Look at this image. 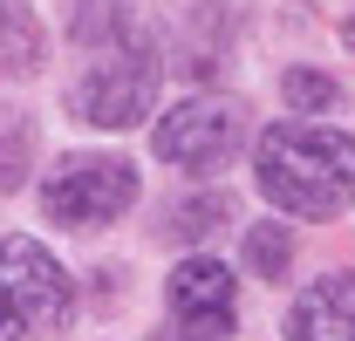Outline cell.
<instances>
[{"label":"cell","instance_id":"obj_10","mask_svg":"<svg viewBox=\"0 0 355 341\" xmlns=\"http://www.w3.org/2000/svg\"><path fill=\"white\" fill-rule=\"evenodd\" d=\"M280 96H287V110H294V116H321V110H335V103H342V82H335V76H321V69H287V76H280Z\"/></svg>","mask_w":355,"mask_h":341},{"label":"cell","instance_id":"obj_12","mask_svg":"<svg viewBox=\"0 0 355 341\" xmlns=\"http://www.w3.org/2000/svg\"><path fill=\"white\" fill-rule=\"evenodd\" d=\"M342 42H349V48H355V21H349V28H342Z\"/></svg>","mask_w":355,"mask_h":341},{"label":"cell","instance_id":"obj_11","mask_svg":"<svg viewBox=\"0 0 355 341\" xmlns=\"http://www.w3.org/2000/svg\"><path fill=\"white\" fill-rule=\"evenodd\" d=\"M232 205L225 198H191V205H171V239H205V232H219Z\"/></svg>","mask_w":355,"mask_h":341},{"label":"cell","instance_id":"obj_9","mask_svg":"<svg viewBox=\"0 0 355 341\" xmlns=\"http://www.w3.org/2000/svg\"><path fill=\"white\" fill-rule=\"evenodd\" d=\"M287 259H294V232L280 218L246 225V266H253V280H287Z\"/></svg>","mask_w":355,"mask_h":341},{"label":"cell","instance_id":"obj_13","mask_svg":"<svg viewBox=\"0 0 355 341\" xmlns=\"http://www.w3.org/2000/svg\"><path fill=\"white\" fill-rule=\"evenodd\" d=\"M184 341H212V335H184Z\"/></svg>","mask_w":355,"mask_h":341},{"label":"cell","instance_id":"obj_7","mask_svg":"<svg viewBox=\"0 0 355 341\" xmlns=\"http://www.w3.org/2000/svg\"><path fill=\"white\" fill-rule=\"evenodd\" d=\"M287 341H355V273L308 280L287 307Z\"/></svg>","mask_w":355,"mask_h":341},{"label":"cell","instance_id":"obj_4","mask_svg":"<svg viewBox=\"0 0 355 341\" xmlns=\"http://www.w3.org/2000/svg\"><path fill=\"white\" fill-rule=\"evenodd\" d=\"M130 205H137V170L123 157H62L42 184V212L76 232L116 225Z\"/></svg>","mask_w":355,"mask_h":341},{"label":"cell","instance_id":"obj_8","mask_svg":"<svg viewBox=\"0 0 355 341\" xmlns=\"http://www.w3.org/2000/svg\"><path fill=\"white\" fill-rule=\"evenodd\" d=\"M42 62V21L28 0H0V69H35Z\"/></svg>","mask_w":355,"mask_h":341},{"label":"cell","instance_id":"obj_2","mask_svg":"<svg viewBox=\"0 0 355 341\" xmlns=\"http://www.w3.org/2000/svg\"><path fill=\"white\" fill-rule=\"evenodd\" d=\"M157 48L130 35V28H116V35H103L96 48V62H89L76 89H69V110L96 130H130L150 116V103H157Z\"/></svg>","mask_w":355,"mask_h":341},{"label":"cell","instance_id":"obj_3","mask_svg":"<svg viewBox=\"0 0 355 341\" xmlns=\"http://www.w3.org/2000/svg\"><path fill=\"white\" fill-rule=\"evenodd\" d=\"M76 314V287L35 239H0V341L62 335Z\"/></svg>","mask_w":355,"mask_h":341},{"label":"cell","instance_id":"obj_5","mask_svg":"<svg viewBox=\"0 0 355 341\" xmlns=\"http://www.w3.org/2000/svg\"><path fill=\"white\" fill-rule=\"evenodd\" d=\"M239 143H246V110L232 96H191V103L164 110L150 130V150L178 170H219Z\"/></svg>","mask_w":355,"mask_h":341},{"label":"cell","instance_id":"obj_1","mask_svg":"<svg viewBox=\"0 0 355 341\" xmlns=\"http://www.w3.org/2000/svg\"><path fill=\"white\" fill-rule=\"evenodd\" d=\"M266 205L287 218H335L355 205V137L321 123H273L253 150Z\"/></svg>","mask_w":355,"mask_h":341},{"label":"cell","instance_id":"obj_6","mask_svg":"<svg viewBox=\"0 0 355 341\" xmlns=\"http://www.w3.org/2000/svg\"><path fill=\"white\" fill-rule=\"evenodd\" d=\"M164 300H171L184 335H232V321H239L232 266H219V259H184L171 280H164Z\"/></svg>","mask_w":355,"mask_h":341}]
</instances>
